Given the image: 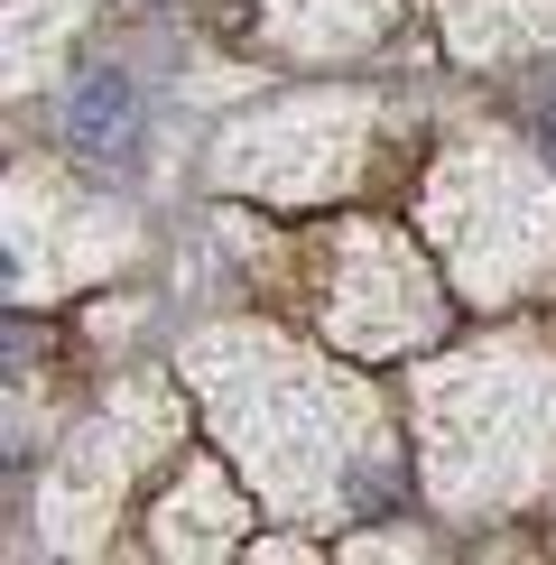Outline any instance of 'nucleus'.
Listing matches in <instances>:
<instances>
[{
  "label": "nucleus",
  "mask_w": 556,
  "mask_h": 565,
  "mask_svg": "<svg viewBox=\"0 0 556 565\" xmlns=\"http://www.w3.org/2000/svg\"><path fill=\"white\" fill-rule=\"evenodd\" d=\"M65 139L84 158H121L130 149V84L121 75H84L75 103H65Z\"/></svg>",
  "instance_id": "obj_1"
}]
</instances>
